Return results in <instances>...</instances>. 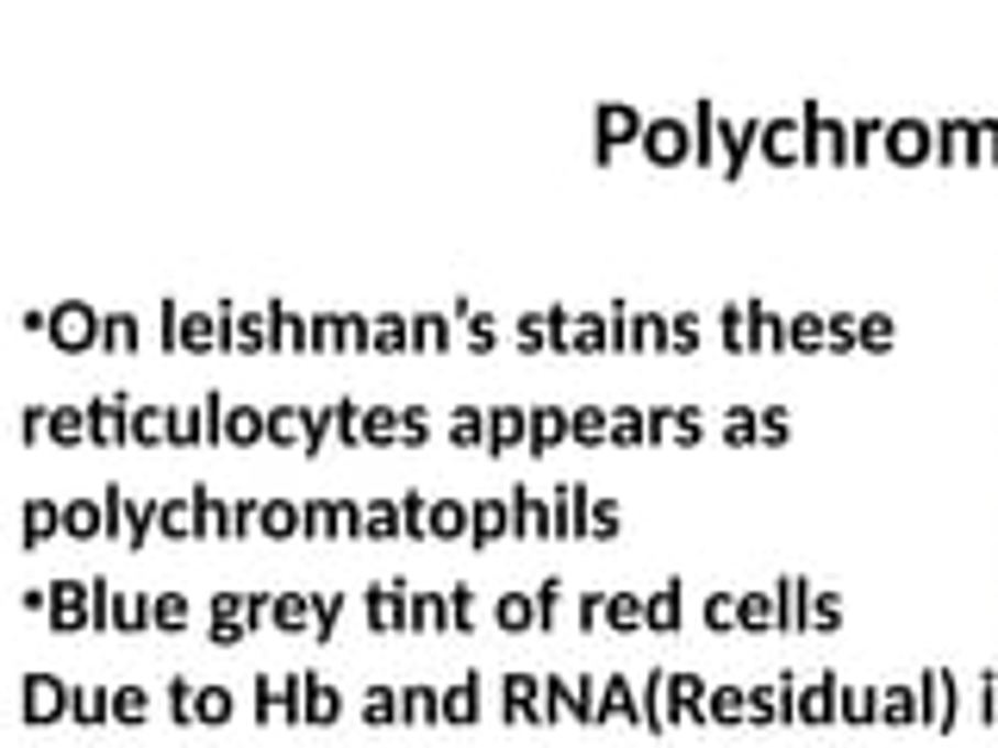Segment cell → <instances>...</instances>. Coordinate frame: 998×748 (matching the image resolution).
Returning a JSON list of instances; mask_svg holds the SVG:
<instances>
[{
	"label": "cell",
	"instance_id": "cell-1",
	"mask_svg": "<svg viewBox=\"0 0 998 748\" xmlns=\"http://www.w3.org/2000/svg\"><path fill=\"white\" fill-rule=\"evenodd\" d=\"M51 344L63 349V356H81V349L100 344V331H107V319H100L95 306H81V300H63V306H51Z\"/></svg>",
	"mask_w": 998,
	"mask_h": 748
},
{
	"label": "cell",
	"instance_id": "cell-2",
	"mask_svg": "<svg viewBox=\"0 0 998 748\" xmlns=\"http://www.w3.org/2000/svg\"><path fill=\"white\" fill-rule=\"evenodd\" d=\"M51 624H57V630H81V624H95V587H81V580H57V587H51Z\"/></svg>",
	"mask_w": 998,
	"mask_h": 748
},
{
	"label": "cell",
	"instance_id": "cell-3",
	"mask_svg": "<svg viewBox=\"0 0 998 748\" xmlns=\"http://www.w3.org/2000/svg\"><path fill=\"white\" fill-rule=\"evenodd\" d=\"M88 437H95V443H119V437H132V400H125V393L88 400Z\"/></svg>",
	"mask_w": 998,
	"mask_h": 748
},
{
	"label": "cell",
	"instance_id": "cell-4",
	"mask_svg": "<svg viewBox=\"0 0 998 748\" xmlns=\"http://www.w3.org/2000/svg\"><path fill=\"white\" fill-rule=\"evenodd\" d=\"M69 699H76V692L63 686V680L32 673V680H25V724H51V717H63V711H76Z\"/></svg>",
	"mask_w": 998,
	"mask_h": 748
},
{
	"label": "cell",
	"instance_id": "cell-5",
	"mask_svg": "<svg viewBox=\"0 0 998 748\" xmlns=\"http://www.w3.org/2000/svg\"><path fill=\"white\" fill-rule=\"evenodd\" d=\"M406 617H412V593H406L400 580H387V587L368 593V624H375V630H406Z\"/></svg>",
	"mask_w": 998,
	"mask_h": 748
},
{
	"label": "cell",
	"instance_id": "cell-6",
	"mask_svg": "<svg viewBox=\"0 0 998 748\" xmlns=\"http://www.w3.org/2000/svg\"><path fill=\"white\" fill-rule=\"evenodd\" d=\"M175 349H225V319L219 312H181L175 319Z\"/></svg>",
	"mask_w": 998,
	"mask_h": 748
},
{
	"label": "cell",
	"instance_id": "cell-7",
	"mask_svg": "<svg viewBox=\"0 0 998 748\" xmlns=\"http://www.w3.org/2000/svg\"><path fill=\"white\" fill-rule=\"evenodd\" d=\"M643 144H650V156H655V163H687L692 132L680 125V119H655V125H643Z\"/></svg>",
	"mask_w": 998,
	"mask_h": 748
},
{
	"label": "cell",
	"instance_id": "cell-8",
	"mask_svg": "<svg viewBox=\"0 0 998 748\" xmlns=\"http://www.w3.org/2000/svg\"><path fill=\"white\" fill-rule=\"evenodd\" d=\"M263 437H269V412H256V405L225 412V443H263Z\"/></svg>",
	"mask_w": 998,
	"mask_h": 748
},
{
	"label": "cell",
	"instance_id": "cell-9",
	"mask_svg": "<svg viewBox=\"0 0 998 748\" xmlns=\"http://www.w3.org/2000/svg\"><path fill=\"white\" fill-rule=\"evenodd\" d=\"M269 331H275V349H312V325H300L281 300H269Z\"/></svg>",
	"mask_w": 998,
	"mask_h": 748
},
{
	"label": "cell",
	"instance_id": "cell-10",
	"mask_svg": "<svg viewBox=\"0 0 998 748\" xmlns=\"http://www.w3.org/2000/svg\"><path fill=\"white\" fill-rule=\"evenodd\" d=\"M132 437H137V443H163V437H175V412H169V405H132Z\"/></svg>",
	"mask_w": 998,
	"mask_h": 748
},
{
	"label": "cell",
	"instance_id": "cell-11",
	"mask_svg": "<svg viewBox=\"0 0 998 748\" xmlns=\"http://www.w3.org/2000/svg\"><path fill=\"white\" fill-rule=\"evenodd\" d=\"M63 531H69V537H95V531H107V505H100V499L63 505Z\"/></svg>",
	"mask_w": 998,
	"mask_h": 748
},
{
	"label": "cell",
	"instance_id": "cell-12",
	"mask_svg": "<svg viewBox=\"0 0 998 748\" xmlns=\"http://www.w3.org/2000/svg\"><path fill=\"white\" fill-rule=\"evenodd\" d=\"M368 349H375V356H400V349H412V325H406V319H393V312H381V319H375V337H368Z\"/></svg>",
	"mask_w": 998,
	"mask_h": 748
},
{
	"label": "cell",
	"instance_id": "cell-13",
	"mask_svg": "<svg viewBox=\"0 0 998 748\" xmlns=\"http://www.w3.org/2000/svg\"><path fill=\"white\" fill-rule=\"evenodd\" d=\"M57 524H63V505H51V499H32V505H25V549H38L44 531H57Z\"/></svg>",
	"mask_w": 998,
	"mask_h": 748
},
{
	"label": "cell",
	"instance_id": "cell-14",
	"mask_svg": "<svg viewBox=\"0 0 998 748\" xmlns=\"http://www.w3.org/2000/svg\"><path fill=\"white\" fill-rule=\"evenodd\" d=\"M263 531H269V537H288V531H300V524H307V512H300V505H293V499H269V505H263Z\"/></svg>",
	"mask_w": 998,
	"mask_h": 748
},
{
	"label": "cell",
	"instance_id": "cell-15",
	"mask_svg": "<svg viewBox=\"0 0 998 748\" xmlns=\"http://www.w3.org/2000/svg\"><path fill=\"white\" fill-rule=\"evenodd\" d=\"M437 624H450V599L412 593V617H406V630H437Z\"/></svg>",
	"mask_w": 998,
	"mask_h": 748
},
{
	"label": "cell",
	"instance_id": "cell-16",
	"mask_svg": "<svg viewBox=\"0 0 998 748\" xmlns=\"http://www.w3.org/2000/svg\"><path fill=\"white\" fill-rule=\"evenodd\" d=\"M100 349L132 356V349H137V319H132V312H113V319H107V331H100Z\"/></svg>",
	"mask_w": 998,
	"mask_h": 748
},
{
	"label": "cell",
	"instance_id": "cell-17",
	"mask_svg": "<svg viewBox=\"0 0 998 748\" xmlns=\"http://www.w3.org/2000/svg\"><path fill=\"white\" fill-rule=\"evenodd\" d=\"M331 717H337V692L319 673H307V724H331Z\"/></svg>",
	"mask_w": 998,
	"mask_h": 748
},
{
	"label": "cell",
	"instance_id": "cell-18",
	"mask_svg": "<svg viewBox=\"0 0 998 748\" xmlns=\"http://www.w3.org/2000/svg\"><path fill=\"white\" fill-rule=\"evenodd\" d=\"M156 524H163L169 537H193V531H200V518H193V493L175 499V505H163V512H156Z\"/></svg>",
	"mask_w": 998,
	"mask_h": 748
},
{
	"label": "cell",
	"instance_id": "cell-19",
	"mask_svg": "<svg viewBox=\"0 0 998 748\" xmlns=\"http://www.w3.org/2000/svg\"><path fill=\"white\" fill-rule=\"evenodd\" d=\"M312 349H350V319H337V312L312 319Z\"/></svg>",
	"mask_w": 998,
	"mask_h": 748
},
{
	"label": "cell",
	"instance_id": "cell-20",
	"mask_svg": "<svg viewBox=\"0 0 998 748\" xmlns=\"http://www.w3.org/2000/svg\"><path fill=\"white\" fill-rule=\"evenodd\" d=\"M275 624H281V630H307V624H312V599L281 593V599H275Z\"/></svg>",
	"mask_w": 998,
	"mask_h": 748
},
{
	"label": "cell",
	"instance_id": "cell-21",
	"mask_svg": "<svg viewBox=\"0 0 998 748\" xmlns=\"http://www.w3.org/2000/svg\"><path fill=\"white\" fill-rule=\"evenodd\" d=\"M412 349H450V325H443L437 312L412 319Z\"/></svg>",
	"mask_w": 998,
	"mask_h": 748
},
{
	"label": "cell",
	"instance_id": "cell-22",
	"mask_svg": "<svg viewBox=\"0 0 998 748\" xmlns=\"http://www.w3.org/2000/svg\"><path fill=\"white\" fill-rule=\"evenodd\" d=\"M51 437H63V443L88 437V412H81V405H57V412H51Z\"/></svg>",
	"mask_w": 998,
	"mask_h": 748
},
{
	"label": "cell",
	"instance_id": "cell-23",
	"mask_svg": "<svg viewBox=\"0 0 998 748\" xmlns=\"http://www.w3.org/2000/svg\"><path fill=\"white\" fill-rule=\"evenodd\" d=\"M475 717V680H462L456 692H443V724H468Z\"/></svg>",
	"mask_w": 998,
	"mask_h": 748
},
{
	"label": "cell",
	"instance_id": "cell-24",
	"mask_svg": "<svg viewBox=\"0 0 998 748\" xmlns=\"http://www.w3.org/2000/svg\"><path fill=\"white\" fill-rule=\"evenodd\" d=\"M400 717H443V699L424 686H406L400 692Z\"/></svg>",
	"mask_w": 998,
	"mask_h": 748
},
{
	"label": "cell",
	"instance_id": "cell-25",
	"mask_svg": "<svg viewBox=\"0 0 998 748\" xmlns=\"http://www.w3.org/2000/svg\"><path fill=\"white\" fill-rule=\"evenodd\" d=\"M462 524H468V512H462L456 499H437V505H431V537H456Z\"/></svg>",
	"mask_w": 998,
	"mask_h": 748
},
{
	"label": "cell",
	"instance_id": "cell-26",
	"mask_svg": "<svg viewBox=\"0 0 998 748\" xmlns=\"http://www.w3.org/2000/svg\"><path fill=\"white\" fill-rule=\"evenodd\" d=\"M331 431H337L344 443L363 437V412H356V400H350V393H344V400H331Z\"/></svg>",
	"mask_w": 998,
	"mask_h": 748
},
{
	"label": "cell",
	"instance_id": "cell-27",
	"mask_svg": "<svg viewBox=\"0 0 998 748\" xmlns=\"http://www.w3.org/2000/svg\"><path fill=\"white\" fill-rule=\"evenodd\" d=\"M76 717H81V724H100V717H113V692H100V686L76 692Z\"/></svg>",
	"mask_w": 998,
	"mask_h": 748
},
{
	"label": "cell",
	"instance_id": "cell-28",
	"mask_svg": "<svg viewBox=\"0 0 998 748\" xmlns=\"http://www.w3.org/2000/svg\"><path fill=\"white\" fill-rule=\"evenodd\" d=\"M188 624V599L181 593H156V630H181Z\"/></svg>",
	"mask_w": 998,
	"mask_h": 748
},
{
	"label": "cell",
	"instance_id": "cell-29",
	"mask_svg": "<svg viewBox=\"0 0 998 748\" xmlns=\"http://www.w3.org/2000/svg\"><path fill=\"white\" fill-rule=\"evenodd\" d=\"M393 431H400V412H387V405H368V412H363V437L387 443Z\"/></svg>",
	"mask_w": 998,
	"mask_h": 748
},
{
	"label": "cell",
	"instance_id": "cell-30",
	"mask_svg": "<svg viewBox=\"0 0 998 748\" xmlns=\"http://www.w3.org/2000/svg\"><path fill=\"white\" fill-rule=\"evenodd\" d=\"M113 717H125V724H137V717H151V699L137 686H119L113 692Z\"/></svg>",
	"mask_w": 998,
	"mask_h": 748
},
{
	"label": "cell",
	"instance_id": "cell-31",
	"mask_svg": "<svg viewBox=\"0 0 998 748\" xmlns=\"http://www.w3.org/2000/svg\"><path fill=\"white\" fill-rule=\"evenodd\" d=\"M519 431H524V418L512 412V405H499L494 418H487V437H494V449H499V443H512Z\"/></svg>",
	"mask_w": 998,
	"mask_h": 748
},
{
	"label": "cell",
	"instance_id": "cell-32",
	"mask_svg": "<svg viewBox=\"0 0 998 748\" xmlns=\"http://www.w3.org/2000/svg\"><path fill=\"white\" fill-rule=\"evenodd\" d=\"M400 524L412 531V537H431V512H424V499H419V493H406V499H400Z\"/></svg>",
	"mask_w": 998,
	"mask_h": 748
},
{
	"label": "cell",
	"instance_id": "cell-33",
	"mask_svg": "<svg viewBox=\"0 0 998 748\" xmlns=\"http://www.w3.org/2000/svg\"><path fill=\"white\" fill-rule=\"evenodd\" d=\"M494 531H506V512H499L494 499L475 512V543H494Z\"/></svg>",
	"mask_w": 998,
	"mask_h": 748
},
{
	"label": "cell",
	"instance_id": "cell-34",
	"mask_svg": "<svg viewBox=\"0 0 998 748\" xmlns=\"http://www.w3.org/2000/svg\"><path fill=\"white\" fill-rule=\"evenodd\" d=\"M200 717H207V724H225V717H231L225 686H207V692H200Z\"/></svg>",
	"mask_w": 998,
	"mask_h": 748
},
{
	"label": "cell",
	"instance_id": "cell-35",
	"mask_svg": "<svg viewBox=\"0 0 998 748\" xmlns=\"http://www.w3.org/2000/svg\"><path fill=\"white\" fill-rule=\"evenodd\" d=\"M363 711L375 717V724H393V717H400V705H393V692H387V686L368 692V705H363Z\"/></svg>",
	"mask_w": 998,
	"mask_h": 748
},
{
	"label": "cell",
	"instance_id": "cell-36",
	"mask_svg": "<svg viewBox=\"0 0 998 748\" xmlns=\"http://www.w3.org/2000/svg\"><path fill=\"white\" fill-rule=\"evenodd\" d=\"M337 605H344L337 593H319V599H312V630H319V636L331 630V617H337Z\"/></svg>",
	"mask_w": 998,
	"mask_h": 748
},
{
	"label": "cell",
	"instance_id": "cell-37",
	"mask_svg": "<svg viewBox=\"0 0 998 748\" xmlns=\"http://www.w3.org/2000/svg\"><path fill=\"white\" fill-rule=\"evenodd\" d=\"M207 431V412H175V443H193Z\"/></svg>",
	"mask_w": 998,
	"mask_h": 748
},
{
	"label": "cell",
	"instance_id": "cell-38",
	"mask_svg": "<svg viewBox=\"0 0 998 748\" xmlns=\"http://www.w3.org/2000/svg\"><path fill=\"white\" fill-rule=\"evenodd\" d=\"M151 524H156V505H137V512H132V537H125V543H132V549H144Z\"/></svg>",
	"mask_w": 998,
	"mask_h": 748
},
{
	"label": "cell",
	"instance_id": "cell-39",
	"mask_svg": "<svg viewBox=\"0 0 998 748\" xmlns=\"http://www.w3.org/2000/svg\"><path fill=\"white\" fill-rule=\"evenodd\" d=\"M393 524H400V518H393V505H387V499H381V505H375V512H368V524H363V531H375V537H387V531H393Z\"/></svg>",
	"mask_w": 998,
	"mask_h": 748
},
{
	"label": "cell",
	"instance_id": "cell-40",
	"mask_svg": "<svg viewBox=\"0 0 998 748\" xmlns=\"http://www.w3.org/2000/svg\"><path fill=\"white\" fill-rule=\"evenodd\" d=\"M531 437H556V412H537V418H531Z\"/></svg>",
	"mask_w": 998,
	"mask_h": 748
}]
</instances>
